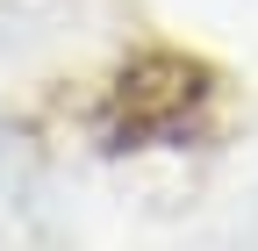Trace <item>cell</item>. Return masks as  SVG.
<instances>
[{
	"label": "cell",
	"mask_w": 258,
	"mask_h": 251,
	"mask_svg": "<svg viewBox=\"0 0 258 251\" xmlns=\"http://www.w3.org/2000/svg\"><path fill=\"white\" fill-rule=\"evenodd\" d=\"M222 79L201 65V57L179 50H144L115 72L108 101H101V137L115 151H151V144H186L208 130Z\"/></svg>",
	"instance_id": "6da1fadb"
}]
</instances>
